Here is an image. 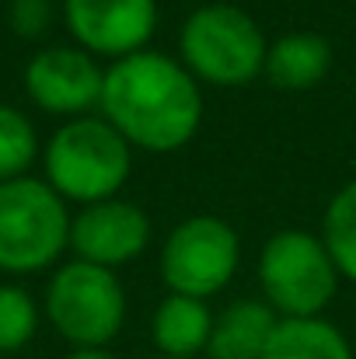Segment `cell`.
Returning <instances> with one entry per match:
<instances>
[{
  "label": "cell",
  "mask_w": 356,
  "mask_h": 359,
  "mask_svg": "<svg viewBox=\"0 0 356 359\" xmlns=\"http://www.w3.org/2000/svg\"><path fill=\"white\" fill-rule=\"evenodd\" d=\"M102 112L129 147L171 154L196 136L203 95L178 60L143 49L105 70Z\"/></svg>",
  "instance_id": "obj_1"
},
{
  "label": "cell",
  "mask_w": 356,
  "mask_h": 359,
  "mask_svg": "<svg viewBox=\"0 0 356 359\" xmlns=\"http://www.w3.org/2000/svg\"><path fill=\"white\" fill-rule=\"evenodd\" d=\"M133 168L129 143L105 119L63 122L46 147V182L60 199L105 203L116 199Z\"/></svg>",
  "instance_id": "obj_2"
},
{
  "label": "cell",
  "mask_w": 356,
  "mask_h": 359,
  "mask_svg": "<svg viewBox=\"0 0 356 359\" xmlns=\"http://www.w3.org/2000/svg\"><path fill=\"white\" fill-rule=\"evenodd\" d=\"M182 67L210 84L237 88L265 70L269 42L251 14L235 4H203L178 35Z\"/></svg>",
  "instance_id": "obj_3"
},
{
  "label": "cell",
  "mask_w": 356,
  "mask_h": 359,
  "mask_svg": "<svg viewBox=\"0 0 356 359\" xmlns=\"http://www.w3.org/2000/svg\"><path fill=\"white\" fill-rule=\"evenodd\" d=\"M67 203L39 178L0 182V272H39L70 244Z\"/></svg>",
  "instance_id": "obj_4"
},
{
  "label": "cell",
  "mask_w": 356,
  "mask_h": 359,
  "mask_svg": "<svg viewBox=\"0 0 356 359\" xmlns=\"http://www.w3.org/2000/svg\"><path fill=\"white\" fill-rule=\"evenodd\" d=\"M258 283L276 314L318 318L339 290V269L322 238L308 231H279L262 244Z\"/></svg>",
  "instance_id": "obj_5"
},
{
  "label": "cell",
  "mask_w": 356,
  "mask_h": 359,
  "mask_svg": "<svg viewBox=\"0 0 356 359\" xmlns=\"http://www.w3.org/2000/svg\"><path fill=\"white\" fill-rule=\"evenodd\" d=\"M46 314L74 349H105L122 328L126 293L112 269L67 262L46 290Z\"/></svg>",
  "instance_id": "obj_6"
},
{
  "label": "cell",
  "mask_w": 356,
  "mask_h": 359,
  "mask_svg": "<svg viewBox=\"0 0 356 359\" xmlns=\"http://www.w3.org/2000/svg\"><path fill=\"white\" fill-rule=\"evenodd\" d=\"M241 244L235 227L220 217H189L182 220L161 251V276L178 297L206 300L224 290L237 272Z\"/></svg>",
  "instance_id": "obj_7"
},
{
  "label": "cell",
  "mask_w": 356,
  "mask_h": 359,
  "mask_svg": "<svg viewBox=\"0 0 356 359\" xmlns=\"http://www.w3.org/2000/svg\"><path fill=\"white\" fill-rule=\"evenodd\" d=\"M28 98L53 116H81L102 105L105 70L95 63L91 53L70 46H49L35 53L25 67Z\"/></svg>",
  "instance_id": "obj_8"
},
{
  "label": "cell",
  "mask_w": 356,
  "mask_h": 359,
  "mask_svg": "<svg viewBox=\"0 0 356 359\" xmlns=\"http://www.w3.org/2000/svg\"><path fill=\"white\" fill-rule=\"evenodd\" d=\"M63 21L84 53L126 60L143 53L157 28L154 0H63Z\"/></svg>",
  "instance_id": "obj_9"
},
{
  "label": "cell",
  "mask_w": 356,
  "mask_h": 359,
  "mask_svg": "<svg viewBox=\"0 0 356 359\" xmlns=\"http://www.w3.org/2000/svg\"><path fill=\"white\" fill-rule=\"evenodd\" d=\"M150 244V220L140 206L126 199H105L84 206L70 220V248L81 262L119 269L143 255Z\"/></svg>",
  "instance_id": "obj_10"
},
{
  "label": "cell",
  "mask_w": 356,
  "mask_h": 359,
  "mask_svg": "<svg viewBox=\"0 0 356 359\" xmlns=\"http://www.w3.org/2000/svg\"><path fill=\"white\" fill-rule=\"evenodd\" d=\"M279 318L265 300H235L213 318L210 332V359H262L276 332Z\"/></svg>",
  "instance_id": "obj_11"
},
{
  "label": "cell",
  "mask_w": 356,
  "mask_h": 359,
  "mask_svg": "<svg viewBox=\"0 0 356 359\" xmlns=\"http://www.w3.org/2000/svg\"><path fill=\"white\" fill-rule=\"evenodd\" d=\"M210 332H213V314L196 297L171 293L168 300L157 304L150 318V339L157 353L171 359H196L199 353H206Z\"/></svg>",
  "instance_id": "obj_12"
},
{
  "label": "cell",
  "mask_w": 356,
  "mask_h": 359,
  "mask_svg": "<svg viewBox=\"0 0 356 359\" xmlns=\"http://www.w3.org/2000/svg\"><path fill=\"white\" fill-rule=\"evenodd\" d=\"M332 67V46L318 32H286L265 53V77L279 91H308L325 81Z\"/></svg>",
  "instance_id": "obj_13"
},
{
  "label": "cell",
  "mask_w": 356,
  "mask_h": 359,
  "mask_svg": "<svg viewBox=\"0 0 356 359\" xmlns=\"http://www.w3.org/2000/svg\"><path fill=\"white\" fill-rule=\"evenodd\" d=\"M262 359H353L346 335L322 318H283Z\"/></svg>",
  "instance_id": "obj_14"
},
{
  "label": "cell",
  "mask_w": 356,
  "mask_h": 359,
  "mask_svg": "<svg viewBox=\"0 0 356 359\" xmlns=\"http://www.w3.org/2000/svg\"><path fill=\"white\" fill-rule=\"evenodd\" d=\"M325 248L343 276L356 279V182H350L325 210Z\"/></svg>",
  "instance_id": "obj_15"
},
{
  "label": "cell",
  "mask_w": 356,
  "mask_h": 359,
  "mask_svg": "<svg viewBox=\"0 0 356 359\" xmlns=\"http://www.w3.org/2000/svg\"><path fill=\"white\" fill-rule=\"evenodd\" d=\"M39 154V136L35 126L25 119L18 109L0 105V182L25 178Z\"/></svg>",
  "instance_id": "obj_16"
},
{
  "label": "cell",
  "mask_w": 356,
  "mask_h": 359,
  "mask_svg": "<svg viewBox=\"0 0 356 359\" xmlns=\"http://www.w3.org/2000/svg\"><path fill=\"white\" fill-rule=\"evenodd\" d=\"M35 328H39L35 300L21 286H0V356L25 349Z\"/></svg>",
  "instance_id": "obj_17"
},
{
  "label": "cell",
  "mask_w": 356,
  "mask_h": 359,
  "mask_svg": "<svg viewBox=\"0 0 356 359\" xmlns=\"http://www.w3.org/2000/svg\"><path fill=\"white\" fill-rule=\"evenodd\" d=\"M53 21L49 0H11V28L25 39H39Z\"/></svg>",
  "instance_id": "obj_18"
},
{
  "label": "cell",
  "mask_w": 356,
  "mask_h": 359,
  "mask_svg": "<svg viewBox=\"0 0 356 359\" xmlns=\"http://www.w3.org/2000/svg\"><path fill=\"white\" fill-rule=\"evenodd\" d=\"M67 359H116L109 349H74Z\"/></svg>",
  "instance_id": "obj_19"
},
{
  "label": "cell",
  "mask_w": 356,
  "mask_h": 359,
  "mask_svg": "<svg viewBox=\"0 0 356 359\" xmlns=\"http://www.w3.org/2000/svg\"><path fill=\"white\" fill-rule=\"evenodd\" d=\"M154 359H171V356H154Z\"/></svg>",
  "instance_id": "obj_20"
}]
</instances>
